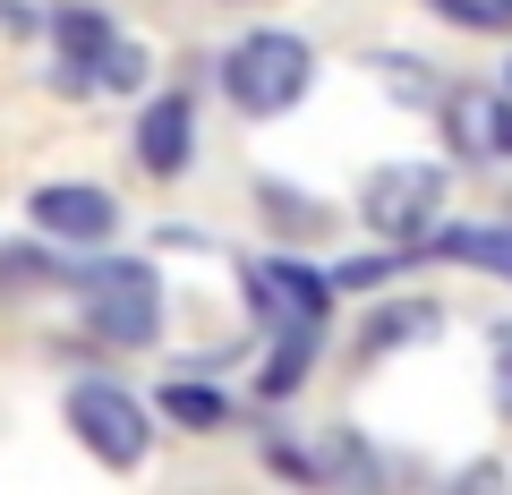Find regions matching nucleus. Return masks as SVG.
Here are the masks:
<instances>
[{"instance_id":"obj_1","label":"nucleus","mask_w":512,"mask_h":495,"mask_svg":"<svg viewBox=\"0 0 512 495\" xmlns=\"http://www.w3.org/2000/svg\"><path fill=\"white\" fill-rule=\"evenodd\" d=\"M308 69H316V60H308L299 35H248L231 60H222V86H231L239 111L265 120V111H291L299 94H308Z\"/></svg>"},{"instance_id":"obj_2","label":"nucleus","mask_w":512,"mask_h":495,"mask_svg":"<svg viewBox=\"0 0 512 495\" xmlns=\"http://www.w3.org/2000/svg\"><path fill=\"white\" fill-rule=\"evenodd\" d=\"M69 427H77V444H86L94 461H111V470H137L146 444H154L137 393H120V385H77L69 393Z\"/></svg>"},{"instance_id":"obj_3","label":"nucleus","mask_w":512,"mask_h":495,"mask_svg":"<svg viewBox=\"0 0 512 495\" xmlns=\"http://www.w3.org/2000/svg\"><path fill=\"white\" fill-rule=\"evenodd\" d=\"M444 214V171L436 163H393L367 180V222L384 239H427V222Z\"/></svg>"},{"instance_id":"obj_4","label":"nucleus","mask_w":512,"mask_h":495,"mask_svg":"<svg viewBox=\"0 0 512 495\" xmlns=\"http://www.w3.org/2000/svg\"><path fill=\"white\" fill-rule=\"evenodd\" d=\"M86 316H94V333H111L120 350H137V342H154V274L146 265H103V274H86Z\"/></svg>"},{"instance_id":"obj_5","label":"nucleus","mask_w":512,"mask_h":495,"mask_svg":"<svg viewBox=\"0 0 512 495\" xmlns=\"http://www.w3.org/2000/svg\"><path fill=\"white\" fill-rule=\"evenodd\" d=\"M35 222H43L52 239H111L120 205H111L103 188H77V180H60V188H35Z\"/></svg>"},{"instance_id":"obj_6","label":"nucleus","mask_w":512,"mask_h":495,"mask_svg":"<svg viewBox=\"0 0 512 495\" xmlns=\"http://www.w3.org/2000/svg\"><path fill=\"white\" fill-rule=\"evenodd\" d=\"M188 146H197V111H188L180 94H163V103L137 120V163H146L154 180H171V171L188 163Z\"/></svg>"},{"instance_id":"obj_7","label":"nucleus","mask_w":512,"mask_h":495,"mask_svg":"<svg viewBox=\"0 0 512 495\" xmlns=\"http://www.w3.org/2000/svg\"><path fill=\"white\" fill-rule=\"evenodd\" d=\"M427 248H436V257H453V265H487V274H512V222H461V231H436Z\"/></svg>"},{"instance_id":"obj_8","label":"nucleus","mask_w":512,"mask_h":495,"mask_svg":"<svg viewBox=\"0 0 512 495\" xmlns=\"http://www.w3.org/2000/svg\"><path fill=\"white\" fill-rule=\"evenodd\" d=\"M111 35H120V26H111L103 9H60V18H52V43H60V60H69V86L86 77V60L103 52Z\"/></svg>"},{"instance_id":"obj_9","label":"nucleus","mask_w":512,"mask_h":495,"mask_svg":"<svg viewBox=\"0 0 512 495\" xmlns=\"http://www.w3.org/2000/svg\"><path fill=\"white\" fill-rule=\"evenodd\" d=\"M137 77H146V52H137V43H128V35H111L103 52L86 60V77H77V86H94V94H128V86H137Z\"/></svg>"},{"instance_id":"obj_10","label":"nucleus","mask_w":512,"mask_h":495,"mask_svg":"<svg viewBox=\"0 0 512 495\" xmlns=\"http://www.w3.org/2000/svg\"><path fill=\"white\" fill-rule=\"evenodd\" d=\"M163 410H171L180 427H222V402H214L205 385H171V393H163Z\"/></svg>"},{"instance_id":"obj_11","label":"nucleus","mask_w":512,"mask_h":495,"mask_svg":"<svg viewBox=\"0 0 512 495\" xmlns=\"http://www.w3.org/2000/svg\"><path fill=\"white\" fill-rule=\"evenodd\" d=\"M410 333H427V308H402V316H376V325H367V342H359V350H393V342H410Z\"/></svg>"},{"instance_id":"obj_12","label":"nucleus","mask_w":512,"mask_h":495,"mask_svg":"<svg viewBox=\"0 0 512 495\" xmlns=\"http://www.w3.org/2000/svg\"><path fill=\"white\" fill-rule=\"evenodd\" d=\"M265 205H274V214H282V231H325V205L291 197V188H265Z\"/></svg>"},{"instance_id":"obj_13","label":"nucleus","mask_w":512,"mask_h":495,"mask_svg":"<svg viewBox=\"0 0 512 495\" xmlns=\"http://www.w3.org/2000/svg\"><path fill=\"white\" fill-rule=\"evenodd\" d=\"M495 410L512 419V325H495Z\"/></svg>"},{"instance_id":"obj_14","label":"nucleus","mask_w":512,"mask_h":495,"mask_svg":"<svg viewBox=\"0 0 512 495\" xmlns=\"http://www.w3.org/2000/svg\"><path fill=\"white\" fill-rule=\"evenodd\" d=\"M436 9H444V18H461V26H495L487 0H436Z\"/></svg>"},{"instance_id":"obj_15","label":"nucleus","mask_w":512,"mask_h":495,"mask_svg":"<svg viewBox=\"0 0 512 495\" xmlns=\"http://www.w3.org/2000/svg\"><path fill=\"white\" fill-rule=\"evenodd\" d=\"M495 154H512V103L495 111Z\"/></svg>"},{"instance_id":"obj_16","label":"nucleus","mask_w":512,"mask_h":495,"mask_svg":"<svg viewBox=\"0 0 512 495\" xmlns=\"http://www.w3.org/2000/svg\"><path fill=\"white\" fill-rule=\"evenodd\" d=\"M487 9H495V26H512V0H487Z\"/></svg>"},{"instance_id":"obj_17","label":"nucleus","mask_w":512,"mask_h":495,"mask_svg":"<svg viewBox=\"0 0 512 495\" xmlns=\"http://www.w3.org/2000/svg\"><path fill=\"white\" fill-rule=\"evenodd\" d=\"M504 86H512V77H504Z\"/></svg>"}]
</instances>
